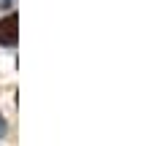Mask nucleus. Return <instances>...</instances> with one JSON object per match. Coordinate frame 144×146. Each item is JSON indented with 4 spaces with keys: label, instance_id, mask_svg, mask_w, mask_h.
<instances>
[{
    "label": "nucleus",
    "instance_id": "nucleus-1",
    "mask_svg": "<svg viewBox=\"0 0 144 146\" xmlns=\"http://www.w3.org/2000/svg\"><path fill=\"white\" fill-rule=\"evenodd\" d=\"M19 41V19L16 14H8L0 19V46H16Z\"/></svg>",
    "mask_w": 144,
    "mask_h": 146
},
{
    "label": "nucleus",
    "instance_id": "nucleus-2",
    "mask_svg": "<svg viewBox=\"0 0 144 146\" xmlns=\"http://www.w3.org/2000/svg\"><path fill=\"white\" fill-rule=\"evenodd\" d=\"M5 130H8V125H5V116H3V114H0V138H3V135H5Z\"/></svg>",
    "mask_w": 144,
    "mask_h": 146
},
{
    "label": "nucleus",
    "instance_id": "nucleus-3",
    "mask_svg": "<svg viewBox=\"0 0 144 146\" xmlns=\"http://www.w3.org/2000/svg\"><path fill=\"white\" fill-rule=\"evenodd\" d=\"M0 5H5V8H14V5H16V0H0Z\"/></svg>",
    "mask_w": 144,
    "mask_h": 146
}]
</instances>
